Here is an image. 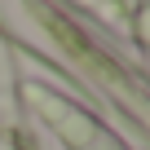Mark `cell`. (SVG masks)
I'll list each match as a JSON object with an SVG mask.
<instances>
[{"mask_svg": "<svg viewBox=\"0 0 150 150\" xmlns=\"http://www.w3.org/2000/svg\"><path fill=\"white\" fill-rule=\"evenodd\" d=\"M27 5H31V9L40 13V22H44V27H49V31L62 40V44H66V53H75V57H88V62H102V57L88 49V40H84L80 31H75V27H71V22H66V18H62L53 5H44V0H27Z\"/></svg>", "mask_w": 150, "mask_h": 150, "instance_id": "cell-1", "label": "cell"}, {"mask_svg": "<svg viewBox=\"0 0 150 150\" xmlns=\"http://www.w3.org/2000/svg\"><path fill=\"white\" fill-rule=\"evenodd\" d=\"M40 102H44V106L57 115L53 124H57V132H62L71 146H84V141L93 137V124H88V115H75V110H66V106H62V102H53V97H40Z\"/></svg>", "mask_w": 150, "mask_h": 150, "instance_id": "cell-2", "label": "cell"}]
</instances>
